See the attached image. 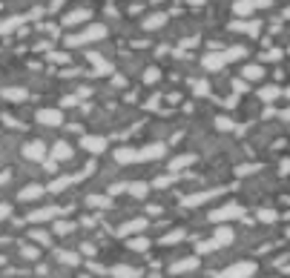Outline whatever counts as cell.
Wrapping results in <instances>:
<instances>
[{
  "label": "cell",
  "instance_id": "25",
  "mask_svg": "<svg viewBox=\"0 0 290 278\" xmlns=\"http://www.w3.org/2000/svg\"><path fill=\"white\" fill-rule=\"evenodd\" d=\"M150 189H152V186L144 184V181H132V184H127V192L132 198H147V195H150Z\"/></svg>",
  "mask_w": 290,
  "mask_h": 278
},
{
  "label": "cell",
  "instance_id": "54",
  "mask_svg": "<svg viewBox=\"0 0 290 278\" xmlns=\"http://www.w3.org/2000/svg\"><path fill=\"white\" fill-rule=\"evenodd\" d=\"M288 55H290V46H288Z\"/></svg>",
  "mask_w": 290,
  "mask_h": 278
},
{
  "label": "cell",
  "instance_id": "11",
  "mask_svg": "<svg viewBox=\"0 0 290 278\" xmlns=\"http://www.w3.org/2000/svg\"><path fill=\"white\" fill-rule=\"evenodd\" d=\"M213 241L219 244V247H230L236 241V230H233L230 224H219V230L213 232Z\"/></svg>",
  "mask_w": 290,
  "mask_h": 278
},
{
  "label": "cell",
  "instance_id": "52",
  "mask_svg": "<svg viewBox=\"0 0 290 278\" xmlns=\"http://www.w3.org/2000/svg\"><path fill=\"white\" fill-rule=\"evenodd\" d=\"M152 3H161V0H152Z\"/></svg>",
  "mask_w": 290,
  "mask_h": 278
},
{
  "label": "cell",
  "instance_id": "22",
  "mask_svg": "<svg viewBox=\"0 0 290 278\" xmlns=\"http://www.w3.org/2000/svg\"><path fill=\"white\" fill-rule=\"evenodd\" d=\"M127 247L132 253H147V250H150V238H144V235H129Z\"/></svg>",
  "mask_w": 290,
  "mask_h": 278
},
{
  "label": "cell",
  "instance_id": "19",
  "mask_svg": "<svg viewBox=\"0 0 290 278\" xmlns=\"http://www.w3.org/2000/svg\"><path fill=\"white\" fill-rule=\"evenodd\" d=\"M253 12H256L253 0H236V3H233V14H236V17H250Z\"/></svg>",
  "mask_w": 290,
  "mask_h": 278
},
{
  "label": "cell",
  "instance_id": "10",
  "mask_svg": "<svg viewBox=\"0 0 290 278\" xmlns=\"http://www.w3.org/2000/svg\"><path fill=\"white\" fill-rule=\"evenodd\" d=\"M147 227H150V221H147V218H132V221H127V224H121V227H118V232L129 238V235H141Z\"/></svg>",
  "mask_w": 290,
  "mask_h": 278
},
{
  "label": "cell",
  "instance_id": "7",
  "mask_svg": "<svg viewBox=\"0 0 290 278\" xmlns=\"http://www.w3.org/2000/svg\"><path fill=\"white\" fill-rule=\"evenodd\" d=\"M35 121L43 124V127H60L63 124V112L60 109H40V112H35Z\"/></svg>",
  "mask_w": 290,
  "mask_h": 278
},
{
  "label": "cell",
  "instance_id": "50",
  "mask_svg": "<svg viewBox=\"0 0 290 278\" xmlns=\"http://www.w3.org/2000/svg\"><path fill=\"white\" fill-rule=\"evenodd\" d=\"M190 3H193V6H196V3H204V0H190Z\"/></svg>",
  "mask_w": 290,
  "mask_h": 278
},
{
  "label": "cell",
  "instance_id": "12",
  "mask_svg": "<svg viewBox=\"0 0 290 278\" xmlns=\"http://www.w3.org/2000/svg\"><path fill=\"white\" fill-rule=\"evenodd\" d=\"M233 32H244L247 37H259L262 23H259V20H236V23H233Z\"/></svg>",
  "mask_w": 290,
  "mask_h": 278
},
{
  "label": "cell",
  "instance_id": "30",
  "mask_svg": "<svg viewBox=\"0 0 290 278\" xmlns=\"http://www.w3.org/2000/svg\"><path fill=\"white\" fill-rule=\"evenodd\" d=\"M178 181V172H170V175H161V178H155L150 186H155V189H167L170 184H175Z\"/></svg>",
  "mask_w": 290,
  "mask_h": 278
},
{
  "label": "cell",
  "instance_id": "13",
  "mask_svg": "<svg viewBox=\"0 0 290 278\" xmlns=\"http://www.w3.org/2000/svg\"><path fill=\"white\" fill-rule=\"evenodd\" d=\"M161 155H164V143H150V146L138 149L135 161H155V158H161Z\"/></svg>",
  "mask_w": 290,
  "mask_h": 278
},
{
  "label": "cell",
  "instance_id": "38",
  "mask_svg": "<svg viewBox=\"0 0 290 278\" xmlns=\"http://www.w3.org/2000/svg\"><path fill=\"white\" fill-rule=\"evenodd\" d=\"M29 235H32V241H37V244H49V235H46V232H40V230H32V232H29Z\"/></svg>",
  "mask_w": 290,
  "mask_h": 278
},
{
  "label": "cell",
  "instance_id": "3",
  "mask_svg": "<svg viewBox=\"0 0 290 278\" xmlns=\"http://www.w3.org/2000/svg\"><path fill=\"white\" fill-rule=\"evenodd\" d=\"M101 37H106V26L89 23V26H86V29L81 32V35H72L66 43H69V46H81V43H92V40H101Z\"/></svg>",
  "mask_w": 290,
  "mask_h": 278
},
{
  "label": "cell",
  "instance_id": "47",
  "mask_svg": "<svg viewBox=\"0 0 290 278\" xmlns=\"http://www.w3.org/2000/svg\"><path fill=\"white\" fill-rule=\"evenodd\" d=\"M279 169H282V175H288L290 172V158H288V161H282V166H279Z\"/></svg>",
  "mask_w": 290,
  "mask_h": 278
},
{
  "label": "cell",
  "instance_id": "32",
  "mask_svg": "<svg viewBox=\"0 0 290 278\" xmlns=\"http://www.w3.org/2000/svg\"><path fill=\"white\" fill-rule=\"evenodd\" d=\"M216 129H219V132H233V129H236V121L227 118V115H219L216 118Z\"/></svg>",
  "mask_w": 290,
  "mask_h": 278
},
{
  "label": "cell",
  "instance_id": "45",
  "mask_svg": "<svg viewBox=\"0 0 290 278\" xmlns=\"http://www.w3.org/2000/svg\"><path fill=\"white\" fill-rule=\"evenodd\" d=\"M253 3H256V9H267V6H270L273 0H253Z\"/></svg>",
  "mask_w": 290,
  "mask_h": 278
},
{
  "label": "cell",
  "instance_id": "23",
  "mask_svg": "<svg viewBox=\"0 0 290 278\" xmlns=\"http://www.w3.org/2000/svg\"><path fill=\"white\" fill-rule=\"evenodd\" d=\"M256 218L262 221V224H276V221H279V209H273V207H259V209H256Z\"/></svg>",
  "mask_w": 290,
  "mask_h": 278
},
{
  "label": "cell",
  "instance_id": "29",
  "mask_svg": "<svg viewBox=\"0 0 290 278\" xmlns=\"http://www.w3.org/2000/svg\"><path fill=\"white\" fill-rule=\"evenodd\" d=\"M221 247L216 241H213V238H210V241H198L196 244V255H207V253H219Z\"/></svg>",
  "mask_w": 290,
  "mask_h": 278
},
{
  "label": "cell",
  "instance_id": "51",
  "mask_svg": "<svg viewBox=\"0 0 290 278\" xmlns=\"http://www.w3.org/2000/svg\"><path fill=\"white\" fill-rule=\"evenodd\" d=\"M267 278H279V276H267Z\"/></svg>",
  "mask_w": 290,
  "mask_h": 278
},
{
  "label": "cell",
  "instance_id": "28",
  "mask_svg": "<svg viewBox=\"0 0 290 278\" xmlns=\"http://www.w3.org/2000/svg\"><path fill=\"white\" fill-rule=\"evenodd\" d=\"M221 52H224L227 63H233V60H242L247 55V46H230V49H221Z\"/></svg>",
  "mask_w": 290,
  "mask_h": 278
},
{
  "label": "cell",
  "instance_id": "5",
  "mask_svg": "<svg viewBox=\"0 0 290 278\" xmlns=\"http://www.w3.org/2000/svg\"><path fill=\"white\" fill-rule=\"evenodd\" d=\"M265 66L262 63H244L242 69H239V78L242 81H247V83H259V81H265Z\"/></svg>",
  "mask_w": 290,
  "mask_h": 278
},
{
  "label": "cell",
  "instance_id": "46",
  "mask_svg": "<svg viewBox=\"0 0 290 278\" xmlns=\"http://www.w3.org/2000/svg\"><path fill=\"white\" fill-rule=\"evenodd\" d=\"M81 253H83V255H95V247H92V244H83Z\"/></svg>",
  "mask_w": 290,
  "mask_h": 278
},
{
  "label": "cell",
  "instance_id": "17",
  "mask_svg": "<svg viewBox=\"0 0 290 278\" xmlns=\"http://www.w3.org/2000/svg\"><path fill=\"white\" fill-rule=\"evenodd\" d=\"M109 276L112 278H138L141 270L138 267H127V264H115L112 270H109Z\"/></svg>",
  "mask_w": 290,
  "mask_h": 278
},
{
  "label": "cell",
  "instance_id": "36",
  "mask_svg": "<svg viewBox=\"0 0 290 278\" xmlns=\"http://www.w3.org/2000/svg\"><path fill=\"white\" fill-rule=\"evenodd\" d=\"M259 169H262L259 163H242V166H236V175H253Z\"/></svg>",
  "mask_w": 290,
  "mask_h": 278
},
{
  "label": "cell",
  "instance_id": "53",
  "mask_svg": "<svg viewBox=\"0 0 290 278\" xmlns=\"http://www.w3.org/2000/svg\"><path fill=\"white\" fill-rule=\"evenodd\" d=\"M288 276H290V267H288Z\"/></svg>",
  "mask_w": 290,
  "mask_h": 278
},
{
  "label": "cell",
  "instance_id": "44",
  "mask_svg": "<svg viewBox=\"0 0 290 278\" xmlns=\"http://www.w3.org/2000/svg\"><path fill=\"white\" fill-rule=\"evenodd\" d=\"M147 215H161V207H158V204H152V207H147Z\"/></svg>",
  "mask_w": 290,
  "mask_h": 278
},
{
  "label": "cell",
  "instance_id": "1",
  "mask_svg": "<svg viewBox=\"0 0 290 278\" xmlns=\"http://www.w3.org/2000/svg\"><path fill=\"white\" fill-rule=\"evenodd\" d=\"M207 218L213 221V224H230V221L244 218V207H242V204H236V201H230V204L213 207V209L207 212Z\"/></svg>",
  "mask_w": 290,
  "mask_h": 278
},
{
  "label": "cell",
  "instance_id": "40",
  "mask_svg": "<svg viewBox=\"0 0 290 278\" xmlns=\"http://www.w3.org/2000/svg\"><path fill=\"white\" fill-rule=\"evenodd\" d=\"M193 89H196V95H201V98H204V95H210V86H207V81H198L196 86H193Z\"/></svg>",
  "mask_w": 290,
  "mask_h": 278
},
{
  "label": "cell",
  "instance_id": "27",
  "mask_svg": "<svg viewBox=\"0 0 290 278\" xmlns=\"http://www.w3.org/2000/svg\"><path fill=\"white\" fill-rule=\"evenodd\" d=\"M52 155H55V161H69V158H72V146H69V143H63V140H58L55 149H52Z\"/></svg>",
  "mask_w": 290,
  "mask_h": 278
},
{
  "label": "cell",
  "instance_id": "16",
  "mask_svg": "<svg viewBox=\"0 0 290 278\" xmlns=\"http://www.w3.org/2000/svg\"><path fill=\"white\" fill-rule=\"evenodd\" d=\"M89 17H92V12H89V9H75L72 14H66V17H63V26H81V23H86Z\"/></svg>",
  "mask_w": 290,
  "mask_h": 278
},
{
  "label": "cell",
  "instance_id": "48",
  "mask_svg": "<svg viewBox=\"0 0 290 278\" xmlns=\"http://www.w3.org/2000/svg\"><path fill=\"white\" fill-rule=\"evenodd\" d=\"M276 115H282V121H288V124H290V106H288V109H282V112H276Z\"/></svg>",
  "mask_w": 290,
  "mask_h": 278
},
{
  "label": "cell",
  "instance_id": "37",
  "mask_svg": "<svg viewBox=\"0 0 290 278\" xmlns=\"http://www.w3.org/2000/svg\"><path fill=\"white\" fill-rule=\"evenodd\" d=\"M282 55H285L282 49H267V52L262 55V58H265V60H270V63H276V60H282Z\"/></svg>",
  "mask_w": 290,
  "mask_h": 278
},
{
  "label": "cell",
  "instance_id": "21",
  "mask_svg": "<svg viewBox=\"0 0 290 278\" xmlns=\"http://www.w3.org/2000/svg\"><path fill=\"white\" fill-rule=\"evenodd\" d=\"M196 161H198L196 155H178V158L170 161V172H181V169H187V166H193Z\"/></svg>",
  "mask_w": 290,
  "mask_h": 278
},
{
  "label": "cell",
  "instance_id": "24",
  "mask_svg": "<svg viewBox=\"0 0 290 278\" xmlns=\"http://www.w3.org/2000/svg\"><path fill=\"white\" fill-rule=\"evenodd\" d=\"M55 258H58L60 264H66V267H78V264H81V255L72 253V250H58Z\"/></svg>",
  "mask_w": 290,
  "mask_h": 278
},
{
  "label": "cell",
  "instance_id": "34",
  "mask_svg": "<svg viewBox=\"0 0 290 278\" xmlns=\"http://www.w3.org/2000/svg\"><path fill=\"white\" fill-rule=\"evenodd\" d=\"M52 230L58 232V235H69V232L75 230V224H72V221H55V227H52Z\"/></svg>",
  "mask_w": 290,
  "mask_h": 278
},
{
  "label": "cell",
  "instance_id": "15",
  "mask_svg": "<svg viewBox=\"0 0 290 278\" xmlns=\"http://www.w3.org/2000/svg\"><path fill=\"white\" fill-rule=\"evenodd\" d=\"M81 146L86 152H104L106 149V138H98V135H86L81 138Z\"/></svg>",
  "mask_w": 290,
  "mask_h": 278
},
{
  "label": "cell",
  "instance_id": "14",
  "mask_svg": "<svg viewBox=\"0 0 290 278\" xmlns=\"http://www.w3.org/2000/svg\"><path fill=\"white\" fill-rule=\"evenodd\" d=\"M256 95H259V101H262V104H273L276 98H282V89H279L276 83H267V86H262Z\"/></svg>",
  "mask_w": 290,
  "mask_h": 278
},
{
  "label": "cell",
  "instance_id": "35",
  "mask_svg": "<svg viewBox=\"0 0 290 278\" xmlns=\"http://www.w3.org/2000/svg\"><path fill=\"white\" fill-rule=\"evenodd\" d=\"M6 98H9V101H14V104H20V101H26V98H29V95L23 92V89H6Z\"/></svg>",
  "mask_w": 290,
  "mask_h": 278
},
{
  "label": "cell",
  "instance_id": "43",
  "mask_svg": "<svg viewBox=\"0 0 290 278\" xmlns=\"http://www.w3.org/2000/svg\"><path fill=\"white\" fill-rule=\"evenodd\" d=\"M23 255H26V258H37L40 253H37L35 247H23Z\"/></svg>",
  "mask_w": 290,
  "mask_h": 278
},
{
  "label": "cell",
  "instance_id": "2",
  "mask_svg": "<svg viewBox=\"0 0 290 278\" xmlns=\"http://www.w3.org/2000/svg\"><path fill=\"white\" fill-rule=\"evenodd\" d=\"M256 273H259L256 261H236V264H227L219 273H213V278H253Z\"/></svg>",
  "mask_w": 290,
  "mask_h": 278
},
{
  "label": "cell",
  "instance_id": "42",
  "mask_svg": "<svg viewBox=\"0 0 290 278\" xmlns=\"http://www.w3.org/2000/svg\"><path fill=\"white\" fill-rule=\"evenodd\" d=\"M9 215H12V207H9V204H0V221L9 218Z\"/></svg>",
  "mask_w": 290,
  "mask_h": 278
},
{
  "label": "cell",
  "instance_id": "33",
  "mask_svg": "<svg viewBox=\"0 0 290 278\" xmlns=\"http://www.w3.org/2000/svg\"><path fill=\"white\" fill-rule=\"evenodd\" d=\"M86 204H89V207H98V209H101V207H112V198H109V195H89V198H86Z\"/></svg>",
  "mask_w": 290,
  "mask_h": 278
},
{
  "label": "cell",
  "instance_id": "26",
  "mask_svg": "<svg viewBox=\"0 0 290 278\" xmlns=\"http://www.w3.org/2000/svg\"><path fill=\"white\" fill-rule=\"evenodd\" d=\"M164 23H167V14H164V12H155V14H150V17L144 20V29H147V32H155V29H161Z\"/></svg>",
  "mask_w": 290,
  "mask_h": 278
},
{
  "label": "cell",
  "instance_id": "6",
  "mask_svg": "<svg viewBox=\"0 0 290 278\" xmlns=\"http://www.w3.org/2000/svg\"><path fill=\"white\" fill-rule=\"evenodd\" d=\"M23 158L26 161H43V158H46V143L37 140V138L23 143Z\"/></svg>",
  "mask_w": 290,
  "mask_h": 278
},
{
  "label": "cell",
  "instance_id": "18",
  "mask_svg": "<svg viewBox=\"0 0 290 278\" xmlns=\"http://www.w3.org/2000/svg\"><path fill=\"white\" fill-rule=\"evenodd\" d=\"M43 192H46V189H43L40 184H29V186H23V189L17 192V201H35V198H40Z\"/></svg>",
  "mask_w": 290,
  "mask_h": 278
},
{
  "label": "cell",
  "instance_id": "4",
  "mask_svg": "<svg viewBox=\"0 0 290 278\" xmlns=\"http://www.w3.org/2000/svg\"><path fill=\"white\" fill-rule=\"evenodd\" d=\"M224 192H227V186H216V189H207V192H196V195H187L181 204H184L187 209H193V207H198V204H207V201H213V198L224 195Z\"/></svg>",
  "mask_w": 290,
  "mask_h": 278
},
{
  "label": "cell",
  "instance_id": "49",
  "mask_svg": "<svg viewBox=\"0 0 290 278\" xmlns=\"http://www.w3.org/2000/svg\"><path fill=\"white\" fill-rule=\"evenodd\" d=\"M285 238H288V241H290V227H288V230H285Z\"/></svg>",
  "mask_w": 290,
  "mask_h": 278
},
{
  "label": "cell",
  "instance_id": "41",
  "mask_svg": "<svg viewBox=\"0 0 290 278\" xmlns=\"http://www.w3.org/2000/svg\"><path fill=\"white\" fill-rule=\"evenodd\" d=\"M158 78H161V72H158V69H150L147 75H144V81H147V83H155Z\"/></svg>",
  "mask_w": 290,
  "mask_h": 278
},
{
  "label": "cell",
  "instance_id": "8",
  "mask_svg": "<svg viewBox=\"0 0 290 278\" xmlns=\"http://www.w3.org/2000/svg\"><path fill=\"white\" fill-rule=\"evenodd\" d=\"M201 66H204L207 72H221L224 66H227V58H224V52H210V55L201 58Z\"/></svg>",
  "mask_w": 290,
  "mask_h": 278
},
{
  "label": "cell",
  "instance_id": "39",
  "mask_svg": "<svg viewBox=\"0 0 290 278\" xmlns=\"http://www.w3.org/2000/svg\"><path fill=\"white\" fill-rule=\"evenodd\" d=\"M233 89H236V95H244V92H247V81L236 78V81H233Z\"/></svg>",
  "mask_w": 290,
  "mask_h": 278
},
{
  "label": "cell",
  "instance_id": "31",
  "mask_svg": "<svg viewBox=\"0 0 290 278\" xmlns=\"http://www.w3.org/2000/svg\"><path fill=\"white\" fill-rule=\"evenodd\" d=\"M184 238H187V230H173V232H167V235L161 238V244L170 247V244H181Z\"/></svg>",
  "mask_w": 290,
  "mask_h": 278
},
{
  "label": "cell",
  "instance_id": "9",
  "mask_svg": "<svg viewBox=\"0 0 290 278\" xmlns=\"http://www.w3.org/2000/svg\"><path fill=\"white\" fill-rule=\"evenodd\" d=\"M193 270H198V255H187V258H181V261H175V264L170 267L173 276H187V273H193Z\"/></svg>",
  "mask_w": 290,
  "mask_h": 278
},
{
  "label": "cell",
  "instance_id": "20",
  "mask_svg": "<svg viewBox=\"0 0 290 278\" xmlns=\"http://www.w3.org/2000/svg\"><path fill=\"white\" fill-rule=\"evenodd\" d=\"M60 212V207H43V209H35V212H29V221H52L55 215Z\"/></svg>",
  "mask_w": 290,
  "mask_h": 278
}]
</instances>
